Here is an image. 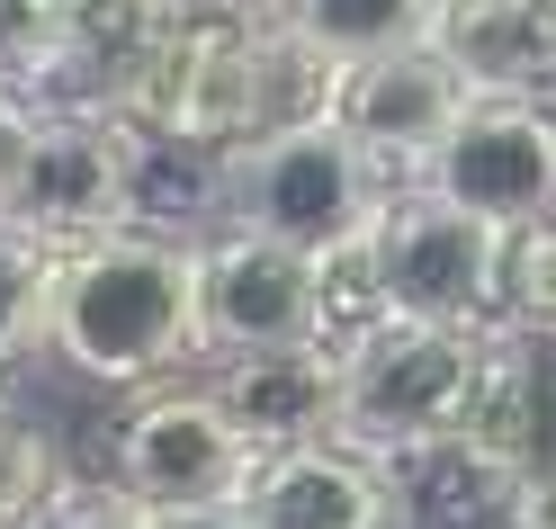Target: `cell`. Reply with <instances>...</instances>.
I'll list each match as a JSON object with an SVG mask.
<instances>
[{
  "mask_svg": "<svg viewBox=\"0 0 556 529\" xmlns=\"http://www.w3.org/2000/svg\"><path fill=\"white\" fill-rule=\"evenodd\" d=\"M242 520L252 529H413L404 476L377 457L315 440V449H278L242 484Z\"/></svg>",
  "mask_w": 556,
  "mask_h": 529,
  "instance_id": "8fae6325",
  "label": "cell"
},
{
  "mask_svg": "<svg viewBox=\"0 0 556 529\" xmlns=\"http://www.w3.org/2000/svg\"><path fill=\"white\" fill-rule=\"evenodd\" d=\"M37 529H153V512L135 503L117 476H99V484H81V476H73V484L54 493V512H46Z\"/></svg>",
  "mask_w": 556,
  "mask_h": 529,
  "instance_id": "d6986e66",
  "label": "cell"
},
{
  "mask_svg": "<svg viewBox=\"0 0 556 529\" xmlns=\"http://www.w3.org/2000/svg\"><path fill=\"white\" fill-rule=\"evenodd\" d=\"M413 189L503 234L556 225V99H467V117L448 126V144Z\"/></svg>",
  "mask_w": 556,
  "mask_h": 529,
  "instance_id": "52a82bcc",
  "label": "cell"
},
{
  "mask_svg": "<svg viewBox=\"0 0 556 529\" xmlns=\"http://www.w3.org/2000/svg\"><path fill=\"white\" fill-rule=\"evenodd\" d=\"M63 484H73V476H63L54 440L37 431V421L0 413V529H37V520L54 512Z\"/></svg>",
  "mask_w": 556,
  "mask_h": 529,
  "instance_id": "e0dca14e",
  "label": "cell"
},
{
  "mask_svg": "<svg viewBox=\"0 0 556 529\" xmlns=\"http://www.w3.org/2000/svg\"><path fill=\"white\" fill-rule=\"evenodd\" d=\"M10 225L27 242H46V252H81V242L126 234V117L46 109L37 171H27Z\"/></svg>",
  "mask_w": 556,
  "mask_h": 529,
  "instance_id": "30bf717a",
  "label": "cell"
},
{
  "mask_svg": "<svg viewBox=\"0 0 556 529\" xmlns=\"http://www.w3.org/2000/svg\"><path fill=\"white\" fill-rule=\"evenodd\" d=\"M269 27L296 54H315L324 73H351V63L431 46L440 0H269Z\"/></svg>",
  "mask_w": 556,
  "mask_h": 529,
  "instance_id": "9a60e30c",
  "label": "cell"
},
{
  "mask_svg": "<svg viewBox=\"0 0 556 529\" xmlns=\"http://www.w3.org/2000/svg\"><path fill=\"white\" fill-rule=\"evenodd\" d=\"M503 269H511V234L484 216H458L431 189H395V206L368 234V288H377V314H395V324L494 332Z\"/></svg>",
  "mask_w": 556,
  "mask_h": 529,
  "instance_id": "5b68a950",
  "label": "cell"
},
{
  "mask_svg": "<svg viewBox=\"0 0 556 529\" xmlns=\"http://www.w3.org/2000/svg\"><path fill=\"white\" fill-rule=\"evenodd\" d=\"M431 54L476 99H556V0H440Z\"/></svg>",
  "mask_w": 556,
  "mask_h": 529,
  "instance_id": "7c38bea8",
  "label": "cell"
},
{
  "mask_svg": "<svg viewBox=\"0 0 556 529\" xmlns=\"http://www.w3.org/2000/svg\"><path fill=\"white\" fill-rule=\"evenodd\" d=\"M170 27H233V18H269V0H162Z\"/></svg>",
  "mask_w": 556,
  "mask_h": 529,
  "instance_id": "44dd1931",
  "label": "cell"
},
{
  "mask_svg": "<svg viewBox=\"0 0 556 529\" xmlns=\"http://www.w3.org/2000/svg\"><path fill=\"white\" fill-rule=\"evenodd\" d=\"M37 135H46V109L18 99V90H0V225H10L27 171H37Z\"/></svg>",
  "mask_w": 556,
  "mask_h": 529,
  "instance_id": "ffe728a7",
  "label": "cell"
},
{
  "mask_svg": "<svg viewBox=\"0 0 556 529\" xmlns=\"http://www.w3.org/2000/svg\"><path fill=\"white\" fill-rule=\"evenodd\" d=\"M153 529H252L242 503H216V512H153Z\"/></svg>",
  "mask_w": 556,
  "mask_h": 529,
  "instance_id": "603a6c76",
  "label": "cell"
},
{
  "mask_svg": "<svg viewBox=\"0 0 556 529\" xmlns=\"http://www.w3.org/2000/svg\"><path fill=\"white\" fill-rule=\"evenodd\" d=\"M225 206H233V153L126 126V234H162V242L206 252L225 234Z\"/></svg>",
  "mask_w": 556,
  "mask_h": 529,
  "instance_id": "5bb4252c",
  "label": "cell"
},
{
  "mask_svg": "<svg viewBox=\"0 0 556 529\" xmlns=\"http://www.w3.org/2000/svg\"><path fill=\"white\" fill-rule=\"evenodd\" d=\"M484 341L494 332L395 324V314L332 341V360H341V431L332 440L377 457V467H422V457L458 449V421L484 377Z\"/></svg>",
  "mask_w": 556,
  "mask_h": 529,
  "instance_id": "3957f363",
  "label": "cell"
},
{
  "mask_svg": "<svg viewBox=\"0 0 556 529\" xmlns=\"http://www.w3.org/2000/svg\"><path fill=\"white\" fill-rule=\"evenodd\" d=\"M511 529H556V467L511 484Z\"/></svg>",
  "mask_w": 556,
  "mask_h": 529,
  "instance_id": "7402d4cb",
  "label": "cell"
},
{
  "mask_svg": "<svg viewBox=\"0 0 556 529\" xmlns=\"http://www.w3.org/2000/svg\"><path fill=\"white\" fill-rule=\"evenodd\" d=\"M46 350L90 386H162L198 341V252L162 234H109L54 252V314Z\"/></svg>",
  "mask_w": 556,
  "mask_h": 529,
  "instance_id": "6da1fadb",
  "label": "cell"
},
{
  "mask_svg": "<svg viewBox=\"0 0 556 529\" xmlns=\"http://www.w3.org/2000/svg\"><path fill=\"white\" fill-rule=\"evenodd\" d=\"M198 341L206 360H261V350H305L332 341V305H324V261L288 252L261 234H216L198 252Z\"/></svg>",
  "mask_w": 556,
  "mask_h": 529,
  "instance_id": "ba28073f",
  "label": "cell"
},
{
  "mask_svg": "<svg viewBox=\"0 0 556 529\" xmlns=\"http://www.w3.org/2000/svg\"><path fill=\"white\" fill-rule=\"evenodd\" d=\"M324 99H332V73L315 54H296L269 18H233V27H180L162 46L153 81L135 90L126 126L242 153L296 117H324Z\"/></svg>",
  "mask_w": 556,
  "mask_h": 529,
  "instance_id": "7a4b0ae2",
  "label": "cell"
},
{
  "mask_svg": "<svg viewBox=\"0 0 556 529\" xmlns=\"http://www.w3.org/2000/svg\"><path fill=\"white\" fill-rule=\"evenodd\" d=\"M395 206V180L377 171L332 117H296L233 153V206L225 234L288 242L305 261H341L377 234V216Z\"/></svg>",
  "mask_w": 556,
  "mask_h": 529,
  "instance_id": "277c9868",
  "label": "cell"
},
{
  "mask_svg": "<svg viewBox=\"0 0 556 529\" xmlns=\"http://www.w3.org/2000/svg\"><path fill=\"white\" fill-rule=\"evenodd\" d=\"M46 314H54V252L0 225V360L46 350Z\"/></svg>",
  "mask_w": 556,
  "mask_h": 529,
  "instance_id": "2e32d148",
  "label": "cell"
},
{
  "mask_svg": "<svg viewBox=\"0 0 556 529\" xmlns=\"http://www.w3.org/2000/svg\"><path fill=\"white\" fill-rule=\"evenodd\" d=\"M503 324H511V332H547V341H556V225L511 234V269H503Z\"/></svg>",
  "mask_w": 556,
  "mask_h": 529,
  "instance_id": "ac0fdd59",
  "label": "cell"
},
{
  "mask_svg": "<svg viewBox=\"0 0 556 529\" xmlns=\"http://www.w3.org/2000/svg\"><path fill=\"white\" fill-rule=\"evenodd\" d=\"M467 81L448 73V63L431 46H413V54H377V63H351V73H332V99H324V117L351 135V144L387 171L395 189H413L431 171V153L448 144V126L467 117Z\"/></svg>",
  "mask_w": 556,
  "mask_h": 529,
  "instance_id": "9c48e42d",
  "label": "cell"
},
{
  "mask_svg": "<svg viewBox=\"0 0 556 529\" xmlns=\"http://www.w3.org/2000/svg\"><path fill=\"white\" fill-rule=\"evenodd\" d=\"M206 386H216V404L242 421V440H252L261 457L315 449V440L341 431V360H332V341L261 350V360H225Z\"/></svg>",
  "mask_w": 556,
  "mask_h": 529,
  "instance_id": "4fadbf2b",
  "label": "cell"
},
{
  "mask_svg": "<svg viewBox=\"0 0 556 529\" xmlns=\"http://www.w3.org/2000/svg\"><path fill=\"white\" fill-rule=\"evenodd\" d=\"M261 449L242 440V421L216 404V386H153L117 431H109V476L144 512H216L242 503Z\"/></svg>",
  "mask_w": 556,
  "mask_h": 529,
  "instance_id": "8992f818",
  "label": "cell"
},
{
  "mask_svg": "<svg viewBox=\"0 0 556 529\" xmlns=\"http://www.w3.org/2000/svg\"><path fill=\"white\" fill-rule=\"evenodd\" d=\"M0 413H10V360H0Z\"/></svg>",
  "mask_w": 556,
  "mask_h": 529,
  "instance_id": "cb8c5ba5",
  "label": "cell"
}]
</instances>
